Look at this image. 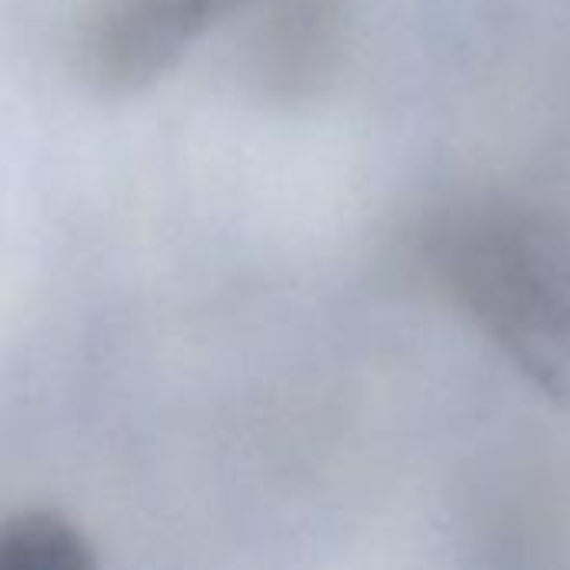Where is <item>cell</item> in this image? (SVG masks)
<instances>
[{
	"mask_svg": "<svg viewBox=\"0 0 570 570\" xmlns=\"http://www.w3.org/2000/svg\"><path fill=\"white\" fill-rule=\"evenodd\" d=\"M240 3L244 0H100L80 43L83 77L100 94L144 90Z\"/></svg>",
	"mask_w": 570,
	"mask_h": 570,
	"instance_id": "obj_2",
	"label": "cell"
},
{
	"mask_svg": "<svg viewBox=\"0 0 570 570\" xmlns=\"http://www.w3.org/2000/svg\"><path fill=\"white\" fill-rule=\"evenodd\" d=\"M87 541L53 514H17L0 524V570H87Z\"/></svg>",
	"mask_w": 570,
	"mask_h": 570,
	"instance_id": "obj_3",
	"label": "cell"
},
{
	"mask_svg": "<svg viewBox=\"0 0 570 570\" xmlns=\"http://www.w3.org/2000/svg\"><path fill=\"white\" fill-rule=\"evenodd\" d=\"M474 324L570 417V224L528 207L474 217L448 250Z\"/></svg>",
	"mask_w": 570,
	"mask_h": 570,
	"instance_id": "obj_1",
	"label": "cell"
}]
</instances>
